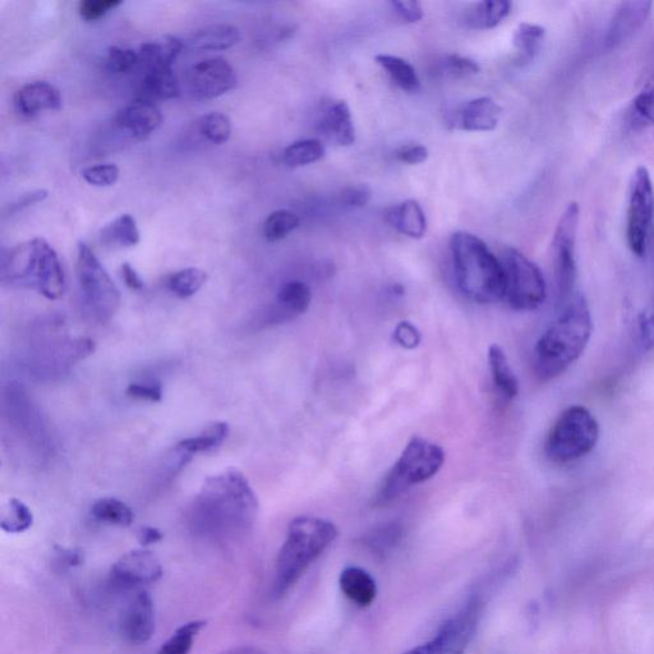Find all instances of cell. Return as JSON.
Returning a JSON list of instances; mask_svg holds the SVG:
<instances>
[{"label":"cell","instance_id":"obj_10","mask_svg":"<svg viewBox=\"0 0 654 654\" xmlns=\"http://www.w3.org/2000/svg\"><path fill=\"white\" fill-rule=\"evenodd\" d=\"M580 209L577 202H570L561 215L552 241L554 250L555 278L560 306L574 296L577 283V238Z\"/></svg>","mask_w":654,"mask_h":654},{"label":"cell","instance_id":"obj_12","mask_svg":"<svg viewBox=\"0 0 654 654\" xmlns=\"http://www.w3.org/2000/svg\"><path fill=\"white\" fill-rule=\"evenodd\" d=\"M654 216V187L646 167L635 170L630 183L626 239L635 256L646 255L647 239Z\"/></svg>","mask_w":654,"mask_h":654},{"label":"cell","instance_id":"obj_17","mask_svg":"<svg viewBox=\"0 0 654 654\" xmlns=\"http://www.w3.org/2000/svg\"><path fill=\"white\" fill-rule=\"evenodd\" d=\"M652 2L637 0V2H624L617 7L614 17L610 21L605 38L609 49H615L632 39L642 29L652 11Z\"/></svg>","mask_w":654,"mask_h":654},{"label":"cell","instance_id":"obj_37","mask_svg":"<svg viewBox=\"0 0 654 654\" xmlns=\"http://www.w3.org/2000/svg\"><path fill=\"white\" fill-rule=\"evenodd\" d=\"M206 280L207 274L204 270L187 267L170 276L168 288L178 298H191L204 287Z\"/></svg>","mask_w":654,"mask_h":654},{"label":"cell","instance_id":"obj_18","mask_svg":"<svg viewBox=\"0 0 654 654\" xmlns=\"http://www.w3.org/2000/svg\"><path fill=\"white\" fill-rule=\"evenodd\" d=\"M61 108V92L49 82H31L15 94V109L23 118H35L40 113L57 112Z\"/></svg>","mask_w":654,"mask_h":654},{"label":"cell","instance_id":"obj_29","mask_svg":"<svg viewBox=\"0 0 654 654\" xmlns=\"http://www.w3.org/2000/svg\"><path fill=\"white\" fill-rule=\"evenodd\" d=\"M511 7L508 0H483L468 9L465 23L477 30L494 29L510 15Z\"/></svg>","mask_w":654,"mask_h":654},{"label":"cell","instance_id":"obj_38","mask_svg":"<svg viewBox=\"0 0 654 654\" xmlns=\"http://www.w3.org/2000/svg\"><path fill=\"white\" fill-rule=\"evenodd\" d=\"M198 132L214 145H223L232 136V122L228 115L214 112L204 115L197 122Z\"/></svg>","mask_w":654,"mask_h":654},{"label":"cell","instance_id":"obj_42","mask_svg":"<svg viewBox=\"0 0 654 654\" xmlns=\"http://www.w3.org/2000/svg\"><path fill=\"white\" fill-rule=\"evenodd\" d=\"M440 72H442V75L451 78H468L478 75L481 72V67L471 58L462 57L459 54H450L442 59Z\"/></svg>","mask_w":654,"mask_h":654},{"label":"cell","instance_id":"obj_41","mask_svg":"<svg viewBox=\"0 0 654 654\" xmlns=\"http://www.w3.org/2000/svg\"><path fill=\"white\" fill-rule=\"evenodd\" d=\"M140 63V55L130 48L110 46L105 57V68L113 75H123L130 72Z\"/></svg>","mask_w":654,"mask_h":654},{"label":"cell","instance_id":"obj_40","mask_svg":"<svg viewBox=\"0 0 654 654\" xmlns=\"http://www.w3.org/2000/svg\"><path fill=\"white\" fill-rule=\"evenodd\" d=\"M630 118L634 126H654V84L647 85L635 96L630 107Z\"/></svg>","mask_w":654,"mask_h":654},{"label":"cell","instance_id":"obj_43","mask_svg":"<svg viewBox=\"0 0 654 654\" xmlns=\"http://www.w3.org/2000/svg\"><path fill=\"white\" fill-rule=\"evenodd\" d=\"M119 168L114 164L92 165L82 170V178L94 187H112L119 179Z\"/></svg>","mask_w":654,"mask_h":654},{"label":"cell","instance_id":"obj_19","mask_svg":"<svg viewBox=\"0 0 654 654\" xmlns=\"http://www.w3.org/2000/svg\"><path fill=\"white\" fill-rule=\"evenodd\" d=\"M502 108L488 96L472 99L455 113L453 121L457 130L465 132H491L499 124Z\"/></svg>","mask_w":654,"mask_h":654},{"label":"cell","instance_id":"obj_15","mask_svg":"<svg viewBox=\"0 0 654 654\" xmlns=\"http://www.w3.org/2000/svg\"><path fill=\"white\" fill-rule=\"evenodd\" d=\"M156 628L155 605L147 592H138L122 612L119 629L123 638L133 646H142L154 637Z\"/></svg>","mask_w":654,"mask_h":654},{"label":"cell","instance_id":"obj_22","mask_svg":"<svg viewBox=\"0 0 654 654\" xmlns=\"http://www.w3.org/2000/svg\"><path fill=\"white\" fill-rule=\"evenodd\" d=\"M385 219L403 236L412 239H422L426 236V214L416 200L403 201L402 204L389 207Z\"/></svg>","mask_w":654,"mask_h":654},{"label":"cell","instance_id":"obj_25","mask_svg":"<svg viewBox=\"0 0 654 654\" xmlns=\"http://www.w3.org/2000/svg\"><path fill=\"white\" fill-rule=\"evenodd\" d=\"M229 432L230 428L227 422H215L206 427L201 434L179 441L175 445L174 453L190 462L193 455L218 449L228 439Z\"/></svg>","mask_w":654,"mask_h":654},{"label":"cell","instance_id":"obj_47","mask_svg":"<svg viewBox=\"0 0 654 654\" xmlns=\"http://www.w3.org/2000/svg\"><path fill=\"white\" fill-rule=\"evenodd\" d=\"M640 344L646 350L654 348V294L649 305L638 317Z\"/></svg>","mask_w":654,"mask_h":654},{"label":"cell","instance_id":"obj_39","mask_svg":"<svg viewBox=\"0 0 654 654\" xmlns=\"http://www.w3.org/2000/svg\"><path fill=\"white\" fill-rule=\"evenodd\" d=\"M299 227L297 214L289 210H276L267 216L264 224V236L269 242H279L287 238Z\"/></svg>","mask_w":654,"mask_h":654},{"label":"cell","instance_id":"obj_35","mask_svg":"<svg viewBox=\"0 0 654 654\" xmlns=\"http://www.w3.org/2000/svg\"><path fill=\"white\" fill-rule=\"evenodd\" d=\"M206 621L195 620L183 624L175 630L167 642L160 647L158 654H188L191 652L198 635L204 630Z\"/></svg>","mask_w":654,"mask_h":654},{"label":"cell","instance_id":"obj_55","mask_svg":"<svg viewBox=\"0 0 654 654\" xmlns=\"http://www.w3.org/2000/svg\"><path fill=\"white\" fill-rule=\"evenodd\" d=\"M84 561V557L80 551L76 550H61L58 554V563L68 566V568H73V566L81 565Z\"/></svg>","mask_w":654,"mask_h":654},{"label":"cell","instance_id":"obj_21","mask_svg":"<svg viewBox=\"0 0 654 654\" xmlns=\"http://www.w3.org/2000/svg\"><path fill=\"white\" fill-rule=\"evenodd\" d=\"M317 130L336 146L348 147L356 142V127L349 105L345 101H335L327 105L317 123Z\"/></svg>","mask_w":654,"mask_h":654},{"label":"cell","instance_id":"obj_24","mask_svg":"<svg viewBox=\"0 0 654 654\" xmlns=\"http://www.w3.org/2000/svg\"><path fill=\"white\" fill-rule=\"evenodd\" d=\"M183 41L174 36H164L159 40L141 45L140 63L146 71L151 69H172L183 50Z\"/></svg>","mask_w":654,"mask_h":654},{"label":"cell","instance_id":"obj_31","mask_svg":"<svg viewBox=\"0 0 654 654\" xmlns=\"http://www.w3.org/2000/svg\"><path fill=\"white\" fill-rule=\"evenodd\" d=\"M145 99L172 100L181 95V87L173 69H151L142 81Z\"/></svg>","mask_w":654,"mask_h":654},{"label":"cell","instance_id":"obj_51","mask_svg":"<svg viewBox=\"0 0 654 654\" xmlns=\"http://www.w3.org/2000/svg\"><path fill=\"white\" fill-rule=\"evenodd\" d=\"M394 156L396 160L400 161V163L419 165L426 163L430 154H428L426 146L411 144L400 146L399 149L395 150Z\"/></svg>","mask_w":654,"mask_h":654},{"label":"cell","instance_id":"obj_56","mask_svg":"<svg viewBox=\"0 0 654 654\" xmlns=\"http://www.w3.org/2000/svg\"><path fill=\"white\" fill-rule=\"evenodd\" d=\"M223 654H266L262 652L261 649L251 646L237 647L229 649V651L224 652Z\"/></svg>","mask_w":654,"mask_h":654},{"label":"cell","instance_id":"obj_52","mask_svg":"<svg viewBox=\"0 0 654 654\" xmlns=\"http://www.w3.org/2000/svg\"><path fill=\"white\" fill-rule=\"evenodd\" d=\"M48 196L49 192L46 190H35L23 193V195L15 198V200H13L11 204L7 206L6 214L9 216L18 214L20 211L27 209V207L40 204V202H44Z\"/></svg>","mask_w":654,"mask_h":654},{"label":"cell","instance_id":"obj_23","mask_svg":"<svg viewBox=\"0 0 654 654\" xmlns=\"http://www.w3.org/2000/svg\"><path fill=\"white\" fill-rule=\"evenodd\" d=\"M339 586L345 597L358 607L371 606L377 597L375 579L365 569L349 566L340 574Z\"/></svg>","mask_w":654,"mask_h":654},{"label":"cell","instance_id":"obj_8","mask_svg":"<svg viewBox=\"0 0 654 654\" xmlns=\"http://www.w3.org/2000/svg\"><path fill=\"white\" fill-rule=\"evenodd\" d=\"M76 274L87 310L99 321H108L121 306V293L108 271L86 243L77 244Z\"/></svg>","mask_w":654,"mask_h":654},{"label":"cell","instance_id":"obj_49","mask_svg":"<svg viewBox=\"0 0 654 654\" xmlns=\"http://www.w3.org/2000/svg\"><path fill=\"white\" fill-rule=\"evenodd\" d=\"M131 398L147 400V402L159 403L163 399V388L158 382H149V384H140L133 382L128 386L126 391Z\"/></svg>","mask_w":654,"mask_h":654},{"label":"cell","instance_id":"obj_53","mask_svg":"<svg viewBox=\"0 0 654 654\" xmlns=\"http://www.w3.org/2000/svg\"><path fill=\"white\" fill-rule=\"evenodd\" d=\"M121 274L124 284L127 285L128 289L133 290V292H141V290L145 288L141 276L138 275L135 267H133L130 262H124L121 267Z\"/></svg>","mask_w":654,"mask_h":654},{"label":"cell","instance_id":"obj_20","mask_svg":"<svg viewBox=\"0 0 654 654\" xmlns=\"http://www.w3.org/2000/svg\"><path fill=\"white\" fill-rule=\"evenodd\" d=\"M311 302L310 287L299 280H292L280 288L274 306L267 312L266 322L283 324V322L297 319L310 308Z\"/></svg>","mask_w":654,"mask_h":654},{"label":"cell","instance_id":"obj_45","mask_svg":"<svg viewBox=\"0 0 654 654\" xmlns=\"http://www.w3.org/2000/svg\"><path fill=\"white\" fill-rule=\"evenodd\" d=\"M402 536V531L398 525L390 524L376 529L375 532H372L370 536L367 537V545L372 548V550L379 551L380 554H384L386 550L396 545V542L400 540Z\"/></svg>","mask_w":654,"mask_h":654},{"label":"cell","instance_id":"obj_14","mask_svg":"<svg viewBox=\"0 0 654 654\" xmlns=\"http://www.w3.org/2000/svg\"><path fill=\"white\" fill-rule=\"evenodd\" d=\"M163 577V566L158 556L149 550H133L124 554L110 571V584L115 589H135L158 582Z\"/></svg>","mask_w":654,"mask_h":654},{"label":"cell","instance_id":"obj_1","mask_svg":"<svg viewBox=\"0 0 654 654\" xmlns=\"http://www.w3.org/2000/svg\"><path fill=\"white\" fill-rule=\"evenodd\" d=\"M259 514V500L238 469L207 478L190 511L188 527L197 538L223 543L244 536Z\"/></svg>","mask_w":654,"mask_h":654},{"label":"cell","instance_id":"obj_5","mask_svg":"<svg viewBox=\"0 0 654 654\" xmlns=\"http://www.w3.org/2000/svg\"><path fill=\"white\" fill-rule=\"evenodd\" d=\"M3 284L36 290L49 301L66 292V275L57 252L43 238L18 244L2 257Z\"/></svg>","mask_w":654,"mask_h":654},{"label":"cell","instance_id":"obj_11","mask_svg":"<svg viewBox=\"0 0 654 654\" xmlns=\"http://www.w3.org/2000/svg\"><path fill=\"white\" fill-rule=\"evenodd\" d=\"M482 609L481 598L472 597L458 614L441 626L434 639L404 654H464L476 635Z\"/></svg>","mask_w":654,"mask_h":654},{"label":"cell","instance_id":"obj_28","mask_svg":"<svg viewBox=\"0 0 654 654\" xmlns=\"http://www.w3.org/2000/svg\"><path fill=\"white\" fill-rule=\"evenodd\" d=\"M545 36V27L536 23H520L513 36V45L517 53L514 58L515 66L524 67L531 63L540 53Z\"/></svg>","mask_w":654,"mask_h":654},{"label":"cell","instance_id":"obj_44","mask_svg":"<svg viewBox=\"0 0 654 654\" xmlns=\"http://www.w3.org/2000/svg\"><path fill=\"white\" fill-rule=\"evenodd\" d=\"M122 4L119 0H84L78 4V13L85 22H96Z\"/></svg>","mask_w":654,"mask_h":654},{"label":"cell","instance_id":"obj_16","mask_svg":"<svg viewBox=\"0 0 654 654\" xmlns=\"http://www.w3.org/2000/svg\"><path fill=\"white\" fill-rule=\"evenodd\" d=\"M164 118L160 109L145 98L131 101L115 115V124L124 135L144 141L159 130Z\"/></svg>","mask_w":654,"mask_h":654},{"label":"cell","instance_id":"obj_6","mask_svg":"<svg viewBox=\"0 0 654 654\" xmlns=\"http://www.w3.org/2000/svg\"><path fill=\"white\" fill-rule=\"evenodd\" d=\"M445 463V451L435 442L413 437L405 446L402 455L386 474L377 494L379 504L398 499L419 483L431 480L441 471Z\"/></svg>","mask_w":654,"mask_h":654},{"label":"cell","instance_id":"obj_26","mask_svg":"<svg viewBox=\"0 0 654 654\" xmlns=\"http://www.w3.org/2000/svg\"><path fill=\"white\" fill-rule=\"evenodd\" d=\"M241 40V32L236 26L210 25L193 32L191 35L190 46L192 49L201 50V52H219V50H228L237 45Z\"/></svg>","mask_w":654,"mask_h":654},{"label":"cell","instance_id":"obj_7","mask_svg":"<svg viewBox=\"0 0 654 654\" xmlns=\"http://www.w3.org/2000/svg\"><path fill=\"white\" fill-rule=\"evenodd\" d=\"M600 440V425L583 405L566 408L548 432L545 454L555 464L573 463L592 453Z\"/></svg>","mask_w":654,"mask_h":654},{"label":"cell","instance_id":"obj_32","mask_svg":"<svg viewBox=\"0 0 654 654\" xmlns=\"http://www.w3.org/2000/svg\"><path fill=\"white\" fill-rule=\"evenodd\" d=\"M101 241L121 247H135L141 241L136 219L130 214H123L101 229Z\"/></svg>","mask_w":654,"mask_h":654},{"label":"cell","instance_id":"obj_36","mask_svg":"<svg viewBox=\"0 0 654 654\" xmlns=\"http://www.w3.org/2000/svg\"><path fill=\"white\" fill-rule=\"evenodd\" d=\"M34 524V514L25 502L18 499L8 501L6 508L2 513L0 527L9 534H20L29 529Z\"/></svg>","mask_w":654,"mask_h":654},{"label":"cell","instance_id":"obj_34","mask_svg":"<svg viewBox=\"0 0 654 654\" xmlns=\"http://www.w3.org/2000/svg\"><path fill=\"white\" fill-rule=\"evenodd\" d=\"M91 514L100 523L118 525V527H130L135 519L130 506L114 497H104L96 501L92 505Z\"/></svg>","mask_w":654,"mask_h":654},{"label":"cell","instance_id":"obj_27","mask_svg":"<svg viewBox=\"0 0 654 654\" xmlns=\"http://www.w3.org/2000/svg\"><path fill=\"white\" fill-rule=\"evenodd\" d=\"M488 365H490L492 381H494L495 388L502 398L505 400L517 398L519 382L517 376L511 370L504 349L500 345L494 344L488 349Z\"/></svg>","mask_w":654,"mask_h":654},{"label":"cell","instance_id":"obj_4","mask_svg":"<svg viewBox=\"0 0 654 654\" xmlns=\"http://www.w3.org/2000/svg\"><path fill=\"white\" fill-rule=\"evenodd\" d=\"M338 528L330 520L299 517L289 524L287 538L276 557L273 597L283 598L308 568L333 545Z\"/></svg>","mask_w":654,"mask_h":654},{"label":"cell","instance_id":"obj_13","mask_svg":"<svg viewBox=\"0 0 654 654\" xmlns=\"http://www.w3.org/2000/svg\"><path fill=\"white\" fill-rule=\"evenodd\" d=\"M237 73L223 58L206 59L195 64L187 75L192 98L206 101L218 99L237 86Z\"/></svg>","mask_w":654,"mask_h":654},{"label":"cell","instance_id":"obj_54","mask_svg":"<svg viewBox=\"0 0 654 654\" xmlns=\"http://www.w3.org/2000/svg\"><path fill=\"white\" fill-rule=\"evenodd\" d=\"M137 538L142 546L147 547L163 540L164 534L161 533L160 529L155 527H142L138 531Z\"/></svg>","mask_w":654,"mask_h":654},{"label":"cell","instance_id":"obj_48","mask_svg":"<svg viewBox=\"0 0 654 654\" xmlns=\"http://www.w3.org/2000/svg\"><path fill=\"white\" fill-rule=\"evenodd\" d=\"M393 339L400 347L413 350L421 344L422 335L419 333L417 326H414L412 322L402 321L396 325Z\"/></svg>","mask_w":654,"mask_h":654},{"label":"cell","instance_id":"obj_33","mask_svg":"<svg viewBox=\"0 0 654 654\" xmlns=\"http://www.w3.org/2000/svg\"><path fill=\"white\" fill-rule=\"evenodd\" d=\"M325 155V145L316 138L299 140L289 145L283 153L284 164L288 168L297 169L307 167L320 161Z\"/></svg>","mask_w":654,"mask_h":654},{"label":"cell","instance_id":"obj_9","mask_svg":"<svg viewBox=\"0 0 654 654\" xmlns=\"http://www.w3.org/2000/svg\"><path fill=\"white\" fill-rule=\"evenodd\" d=\"M505 271L504 301L515 311H534L546 301L547 287L540 267L515 248L501 257Z\"/></svg>","mask_w":654,"mask_h":654},{"label":"cell","instance_id":"obj_30","mask_svg":"<svg viewBox=\"0 0 654 654\" xmlns=\"http://www.w3.org/2000/svg\"><path fill=\"white\" fill-rule=\"evenodd\" d=\"M375 62L377 66H380L388 73L390 80L399 89L409 92V94L421 90V80H419L416 68L405 59L396 57V55L379 54L376 55Z\"/></svg>","mask_w":654,"mask_h":654},{"label":"cell","instance_id":"obj_50","mask_svg":"<svg viewBox=\"0 0 654 654\" xmlns=\"http://www.w3.org/2000/svg\"><path fill=\"white\" fill-rule=\"evenodd\" d=\"M391 8L400 20L405 23H417L423 18V9L421 3L416 0H394L390 3Z\"/></svg>","mask_w":654,"mask_h":654},{"label":"cell","instance_id":"obj_3","mask_svg":"<svg viewBox=\"0 0 654 654\" xmlns=\"http://www.w3.org/2000/svg\"><path fill=\"white\" fill-rule=\"evenodd\" d=\"M450 251L455 279L465 297L480 305L504 301V266L480 237L454 233Z\"/></svg>","mask_w":654,"mask_h":654},{"label":"cell","instance_id":"obj_46","mask_svg":"<svg viewBox=\"0 0 654 654\" xmlns=\"http://www.w3.org/2000/svg\"><path fill=\"white\" fill-rule=\"evenodd\" d=\"M371 198L372 191L367 184H352L340 193V202L347 209H363L370 204Z\"/></svg>","mask_w":654,"mask_h":654},{"label":"cell","instance_id":"obj_2","mask_svg":"<svg viewBox=\"0 0 654 654\" xmlns=\"http://www.w3.org/2000/svg\"><path fill=\"white\" fill-rule=\"evenodd\" d=\"M593 321L586 298L575 293L534 347L533 366L542 381L556 379L586 352Z\"/></svg>","mask_w":654,"mask_h":654}]
</instances>
